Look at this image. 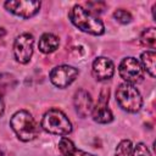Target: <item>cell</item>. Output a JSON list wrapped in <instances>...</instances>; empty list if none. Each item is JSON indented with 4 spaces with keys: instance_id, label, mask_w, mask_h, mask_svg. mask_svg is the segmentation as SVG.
Masks as SVG:
<instances>
[{
    "instance_id": "cell-11",
    "label": "cell",
    "mask_w": 156,
    "mask_h": 156,
    "mask_svg": "<svg viewBox=\"0 0 156 156\" xmlns=\"http://www.w3.org/2000/svg\"><path fill=\"white\" fill-rule=\"evenodd\" d=\"M91 116H93V119L100 124H107L113 121V115H112L111 110L107 107V104H105V102L98 101L93 108Z\"/></svg>"
},
{
    "instance_id": "cell-21",
    "label": "cell",
    "mask_w": 156,
    "mask_h": 156,
    "mask_svg": "<svg viewBox=\"0 0 156 156\" xmlns=\"http://www.w3.org/2000/svg\"><path fill=\"white\" fill-rule=\"evenodd\" d=\"M5 34H6V32H5V29H4V28H0V38H1V37H4Z\"/></svg>"
},
{
    "instance_id": "cell-7",
    "label": "cell",
    "mask_w": 156,
    "mask_h": 156,
    "mask_svg": "<svg viewBox=\"0 0 156 156\" xmlns=\"http://www.w3.org/2000/svg\"><path fill=\"white\" fill-rule=\"evenodd\" d=\"M40 5H41L40 1H32V0H11L4 4L5 9L9 12L21 18H30L35 16L39 12Z\"/></svg>"
},
{
    "instance_id": "cell-12",
    "label": "cell",
    "mask_w": 156,
    "mask_h": 156,
    "mask_svg": "<svg viewBox=\"0 0 156 156\" xmlns=\"http://www.w3.org/2000/svg\"><path fill=\"white\" fill-rule=\"evenodd\" d=\"M60 45L58 38L52 33H44L38 43V48L43 54H51L54 52Z\"/></svg>"
},
{
    "instance_id": "cell-19",
    "label": "cell",
    "mask_w": 156,
    "mask_h": 156,
    "mask_svg": "<svg viewBox=\"0 0 156 156\" xmlns=\"http://www.w3.org/2000/svg\"><path fill=\"white\" fill-rule=\"evenodd\" d=\"M5 112V102H4V94H2V90L0 88V117L4 115Z\"/></svg>"
},
{
    "instance_id": "cell-6",
    "label": "cell",
    "mask_w": 156,
    "mask_h": 156,
    "mask_svg": "<svg viewBox=\"0 0 156 156\" xmlns=\"http://www.w3.org/2000/svg\"><path fill=\"white\" fill-rule=\"evenodd\" d=\"M34 37L29 33L20 34L13 41V55L17 62L26 65L30 61L33 55Z\"/></svg>"
},
{
    "instance_id": "cell-20",
    "label": "cell",
    "mask_w": 156,
    "mask_h": 156,
    "mask_svg": "<svg viewBox=\"0 0 156 156\" xmlns=\"http://www.w3.org/2000/svg\"><path fill=\"white\" fill-rule=\"evenodd\" d=\"M72 156H95V155H91V154H89V152H85V151H82V150L76 149Z\"/></svg>"
},
{
    "instance_id": "cell-9",
    "label": "cell",
    "mask_w": 156,
    "mask_h": 156,
    "mask_svg": "<svg viewBox=\"0 0 156 156\" xmlns=\"http://www.w3.org/2000/svg\"><path fill=\"white\" fill-rule=\"evenodd\" d=\"M91 72L98 80H107L112 78L115 73V65L110 58L105 56H100L94 60L91 66Z\"/></svg>"
},
{
    "instance_id": "cell-10",
    "label": "cell",
    "mask_w": 156,
    "mask_h": 156,
    "mask_svg": "<svg viewBox=\"0 0 156 156\" xmlns=\"http://www.w3.org/2000/svg\"><path fill=\"white\" fill-rule=\"evenodd\" d=\"M73 105H74L76 112L82 118L88 117L89 115H91L93 108H94L93 99H91L90 94L84 89H79V90L76 91L74 98H73Z\"/></svg>"
},
{
    "instance_id": "cell-1",
    "label": "cell",
    "mask_w": 156,
    "mask_h": 156,
    "mask_svg": "<svg viewBox=\"0 0 156 156\" xmlns=\"http://www.w3.org/2000/svg\"><path fill=\"white\" fill-rule=\"evenodd\" d=\"M68 17L71 22L84 33L91 35H101L105 33V26L102 21L80 5H74L69 11Z\"/></svg>"
},
{
    "instance_id": "cell-5",
    "label": "cell",
    "mask_w": 156,
    "mask_h": 156,
    "mask_svg": "<svg viewBox=\"0 0 156 156\" xmlns=\"http://www.w3.org/2000/svg\"><path fill=\"white\" fill-rule=\"evenodd\" d=\"M118 73L126 83H139L144 78V69L135 57H126L118 66Z\"/></svg>"
},
{
    "instance_id": "cell-3",
    "label": "cell",
    "mask_w": 156,
    "mask_h": 156,
    "mask_svg": "<svg viewBox=\"0 0 156 156\" xmlns=\"http://www.w3.org/2000/svg\"><path fill=\"white\" fill-rule=\"evenodd\" d=\"M40 126L45 132L60 136H66L72 132L71 121L58 108H50L46 111L41 118Z\"/></svg>"
},
{
    "instance_id": "cell-22",
    "label": "cell",
    "mask_w": 156,
    "mask_h": 156,
    "mask_svg": "<svg viewBox=\"0 0 156 156\" xmlns=\"http://www.w3.org/2000/svg\"><path fill=\"white\" fill-rule=\"evenodd\" d=\"M0 156H5V155H4V152H2V151H0Z\"/></svg>"
},
{
    "instance_id": "cell-18",
    "label": "cell",
    "mask_w": 156,
    "mask_h": 156,
    "mask_svg": "<svg viewBox=\"0 0 156 156\" xmlns=\"http://www.w3.org/2000/svg\"><path fill=\"white\" fill-rule=\"evenodd\" d=\"M130 156H151V152H150V150L147 149V146L145 144L139 143L133 147V151H132Z\"/></svg>"
},
{
    "instance_id": "cell-13",
    "label": "cell",
    "mask_w": 156,
    "mask_h": 156,
    "mask_svg": "<svg viewBox=\"0 0 156 156\" xmlns=\"http://www.w3.org/2000/svg\"><path fill=\"white\" fill-rule=\"evenodd\" d=\"M155 62H156V54H155L154 50H146L141 54L140 65H141L143 69L146 71L151 77H155V74H156Z\"/></svg>"
},
{
    "instance_id": "cell-17",
    "label": "cell",
    "mask_w": 156,
    "mask_h": 156,
    "mask_svg": "<svg viewBox=\"0 0 156 156\" xmlns=\"http://www.w3.org/2000/svg\"><path fill=\"white\" fill-rule=\"evenodd\" d=\"M113 18L122 24H127L132 21V15L129 11H127L124 9H118L113 12Z\"/></svg>"
},
{
    "instance_id": "cell-16",
    "label": "cell",
    "mask_w": 156,
    "mask_h": 156,
    "mask_svg": "<svg viewBox=\"0 0 156 156\" xmlns=\"http://www.w3.org/2000/svg\"><path fill=\"white\" fill-rule=\"evenodd\" d=\"M133 151V144L130 140L124 139L122 141H119V144L116 147L115 151V156H130Z\"/></svg>"
},
{
    "instance_id": "cell-2",
    "label": "cell",
    "mask_w": 156,
    "mask_h": 156,
    "mask_svg": "<svg viewBox=\"0 0 156 156\" xmlns=\"http://www.w3.org/2000/svg\"><path fill=\"white\" fill-rule=\"evenodd\" d=\"M10 126L17 138L22 141H30L35 139L39 133V128L34 118L26 110H20L13 113L10 119Z\"/></svg>"
},
{
    "instance_id": "cell-14",
    "label": "cell",
    "mask_w": 156,
    "mask_h": 156,
    "mask_svg": "<svg viewBox=\"0 0 156 156\" xmlns=\"http://www.w3.org/2000/svg\"><path fill=\"white\" fill-rule=\"evenodd\" d=\"M140 41L144 46L154 50L156 46V29L154 27L145 29L140 35Z\"/></svg>"
},
{
    "instance_id": "cell-8",
    "label": "cell",
    "mask_w": 156,
    "mask_h": 156,
    "mask_svg": "<svg viewBox=\"0 0 156 156\" xmlns=\"http://www.w3.org/2000/svg\"><path fill=\"white\" fill-rule=\"evenodd\" d=\"M79 71L76 67L68 65H60L51 69L50 80L57 88H67L76 80Z\"/></svg>"
},
{
    "instance_id": "cell-4",
    "label": "cell",
    "mask_w": 156,
    "mask_h": 156,
    "mask_svg": "<svg viewBox=\"0 0 156 156\" xmlns=\"http://www.w3.org/2000/svg\"><path fill=\"white\" fill-rule=\"evenodd\" d=\"M116 101L119 107L127 112L135 113L141 108L143 98L139 90L130 83H122L116 89Z\"/></svg>"
},
{
    "instance_id": "cell-15",
    "label": "cell",
    "mask_w": 156,
    "mask_h": 156,
    "mask_svg": "<svg viewBox=\"0 0 156 156\" xmlns=\"http://www.w3.org/2000/svg\"><path fill=\"white\" fill-rule=\"evenodd\" d=\"M58 150L62 156H72L76 150V146L68 138L62 136L58 141Z\"/></svg>"
}]
</instances>
